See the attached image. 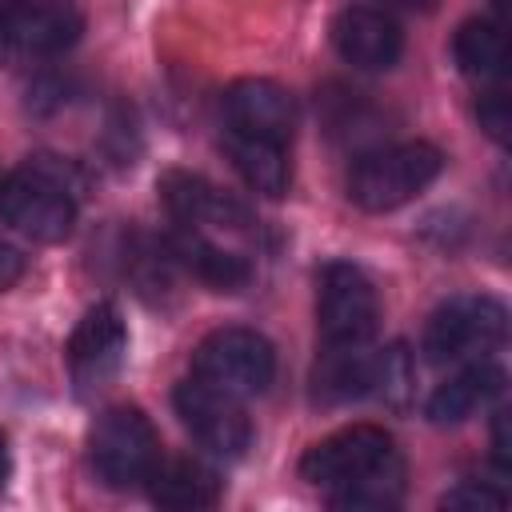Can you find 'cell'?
I'll list each match as a JSON object with an SVG mask.
<instances>
[{"label":"cell","mask_w":512,"mask_h":512,"mask_svg":"<svg viewBox=\"0 0 512 512\" xmlns=\"http://www.w3.org/2000/svg\"><path fill=\"white\" fill-rule=\"evenodd\" d=\"M300 476L324 488L328 504L344 512H384L396 508L404 492L396 440L376 424H352L312 444L300 460Z\"/></svg>","instance_id":"obj_1"},{"label":"cell","mask_w":512,"mask_h":512,"mask_svg":"<svg viewBox=\"0 0 512 512\" xmlns=\"http://www.w3.org/2000/svg\"><path fill=\"white\" fill-rule=\"evenodd\" d=\"M0 216L40 244L68 240L76 224V172L56 156H28L0 176Z\"/></svg>","instance_id":"obj_2"},{"label":"cell","mask_w":512,"mask_h":512,"mask_svg":"<svg viewBox=\"0 0 512 512\" xmlns=\"http://www.w3.org/2000/svg\"><path fill=\"white\" fill-rule=\"evenodd\" d=\"M440 168H444V156L436 144H424V140L388 144V148L364 152L352 164L348 196L364 212H392L412 196H420L440 176Z\"/></svg>","instance_id":"obj_3"},{"label":"cell","mask_w":512,"mask_h":512,"mask_svg":"<svg viewBox=\"0 0 512 512\" xmlns=\"http://www.w3.org/2000/svg\"><path fill=\"white\" fill-rule=\"evenodd\" d=\"M92 468L108 488H132L140 480H148V472L160 460V436L152 428V420L132 408V404H116L108 412H100V420L92 424Z\"/></svg>","instance_id":"obj_4"},{"label":"cell","mask_w":512,"mask_h":512,"mask_svg":"<svg viewBox=\"0 0 512 512\" xmlns=\"http://www.w3.org/2000/svg\"><path fill=\"white\" fill-rule=\"evenodd\" d=\"M192 376L232 396H260L276 376V352L256 328H216L196 344Z\"/></svg>","instance_id":"obj_5"},{"label":"cell","mask_w":512,"mask_h":512,"mask_svg":"<svg viewBox=\"0 0 512 512\" xmlns=\"http://www.w3.org/2000/svg\"><path fill=\"white\" fill-rule=\"evenodd\" d=\"M508 336V312L492 296H452L440 304L424 328V356L432 364H452L484 356Z\"/></svg>","instance_id":"obj_6"},{"label":"cell","mask_w":512,"mask_h":512,"mask_svg":"<svg viewBox=\"0 0 512 512\" xmlns=\"http://www.w3.org/2000/svg\"><path fill=\"white\" fill-rule=\"evenodd\" d=\"M84 20L72 0H0V56L32 64L76 44Z\"/></svg>","instance_id":"obj_7"},{"label":"cell","mask_w":512,"mask_h":512,"mask_svg":"<svg viewBox=\"0 0 512 512\" xmlns=\"http://www.w3.org/2000/svg\"><path fill=\"white\" fill-rule=\"evenodd\" d=\"M172 404H176L180 424L192 432V440L200 448H208L216 456H244V448L252 444V424H248L240 396L192 376V380L176 384Z\"/></svg>","instance_id":"obj_8"},{"label":"cell","mask_w":512,"mask_h":512,"mask_svg":"<svg viewBox=\"0 0 512 512\" xmlns=\"http://www.w3.org/2000/svg\"><path fill=\"white\" fill-rule=\"evenodd\" d=\"M380 320V300L372 280L356 264H328L320 272L316 296V324L324 344H368Z\"/></svg>","instance_id":"obj_9"},{"label":"cell","mask_w":512,"mask_h":512,"mask_svg":"<svg viewBox=\"0 0 512 512\" xmlns=\"http://www.w3.org/2000/svg\"><path fill=\"white\" fill-rule=\"evenodd\" d=\"M124 348H128V328L120 320V308L112 300L92 304L68 340V372L76 392L80 396L100 392L120 372Z\"/></svg>","instance_id":"obj_10"},{"label":"cell","mask_w":512,"mask_h":512,"mask_svg":"<svg viewBox=\"0 0 512 512\" xmlns=\"http://www.w3.org/2000/svg\"><path fill=\"white\" fill-rule=\"evenodd\" d=\"M224 120L228 132L288 144L296 128V100L276 80H236L224 92Z\"/></svg>","instance_id":"obj_11"},{"label":"cell","mask_w":512,"mask_h":512,"mask_svg":"<svg viewBox=\"0 0 512 512\" xmlns=\"http://www.w3.org/2000/svg\"><path fill=\"white\" fill-rule=\"evenodd\" d=\"M332 44L336 52L352 64V68H364V72H384L400 60L404 52V32L400 24L380 12V8H364V4H352L344 8L336 20H332Z\"/></svg>","instance_id":"obj_12"},{"label":"cell","mask_w":512,"mask_h":512,"mask_svg":"<svg viewBox=\"0 0 512 512\" xmlns=\"http://www.w3.org/2000/svg\"><path fill=\"white\" fill-rule=\"evenodd\" d=\"M160 200L180 228H200V224H220V220L244 224V208L196 172H180V168L164 172L160 176Z\"/></svg>","instance_id":"obj_13"},{"label":"cell","mask_w":512,"mask_h":512,"mask_svg":"<svg viewBox=\"0 0 512 512\" xmlns=\"http://www.w3.org/2000/svg\"><path fill=\"white\" fill-rule=\"evenodd\" d=\"M504 392V368L488 364V360H476L468 368H460L452 380H444L432 400H428V420L432 424H460L468 420L476 408L492 404L496 396Z\"/></svg>","instance_id":"obj_14"},{"label":"cell","mask_w":512,"mask_h":512,"mask_svg":"<svg viewBox=\"0 0 512 512\" xmlns=\"http://www.w3.org/2000/svg\"><path fill=\"white\" fill-rule=\"evenodd\" d=\"M372 364L376 352H364V344H324L312 384L316 400L324 404H348L372 392Z\"/></svg>","instance_id":"obj_15"},{"label":"cell","mask_w":512,"mask_h":512,"mask_svg":"<svg viewBox=\"0 0 512 512\" xmlns=\"http://www.w3.org/2000/svg\"><path fill=\"white\" fill-rule=\"evenodd\" d=\"M148 492L164 508H212L220 500V480L200 460H188V456L164 460L160 456L156 468L148 472Z\"/></svg>","instance_id":"obj_16"},{"label":"cell","mask_w":512,"mask_h":512,"mask_svg":"<svg viewBox=\"0 0 512 512\" xmlns=\"http://www.w3.org/2000/svg\"><path fill=\"white\" fill-rule=\"evenodd\" d=\"M172 256H176L192 276H200L204 284H212V288H220V292H236V288H244L248 276H252V268H248L244 256H236V252L212 244L200 228H176V236H172Z\"/></svg>","instance_id":"obj_17"},{"label":"cell","mask_w":512,"mask_h":512,"mask_svg":"<svg viewBox=\"0 0 512 512\" xmlns=\"http://www.w3.org/2000/svg\"><path fill=\"white\" fill-rule=\"evenodd\" d=\"M228 156H232L236 172L244 176V184L252 192H264V196H284L288 192L292 168H288V152H284L280 140L228 132Z\"/></svg>","instance_id":"obj_18"},{"label":"cell","mask_w":512,"mask_h":512,"mask_svg":"<svg viewBox=\"0 0 512 512\" xmlns=\"http://www.w3.org/2000/svg\"><path fill=\"white\" fill-rule=\"evenodd\" d=\"M456 64L472 80H500L508 68V32L504 20H468L456 32Z\"/></svg>","instance_id":"obj_19"},{"label":"cell","mask_w":512,"mask_h":512,"mask_svg":"<svg viewBox=\"0 0 512 512\" xmlns=\"http://www.w3.org/2000/svg\"><path fill=\"white\" fill-rule=\"evenodd\" d=\"M412 380H416V368H412V356H408V348H404L400 340L376 352V364H372V392H376L384 404L404 408V404H408V392H412Z\"/></svg>","instance_id":"obj_20"},{"label":"cell","mask_w":512,"mask_h":512,"mask_svg":"<svg viewBox=\"0 0 512 512\" xmlns=\"http://www.w3.org/2000/svg\"><path fill=\"white\" fill-rule=\"evenodd\" d=\"M508 496L480 484V480H460L452 492H444L440 508H452V512H484V508H504Z\"/></svg>","instance_id":"obj_21"},{"label":"cell","mask_w":512,"mask_h":512,"mask_svg":"<svg viewBox=\"0 0 512 512\" xmlns=\"http://www.w3.org/2000/svg\"><path fill=\"white\" fill-rule=\"evenodd\" d=\"M480 124H484V132L492 136V140H508V100H504V92H488L484 100H480Z\"/></svg>","instance_id":"obj_22"},{"label":"cell","mask_w":512,"mask_h":512,"mask_svg":"<svg viewBox=\"0 0 512 512\" xmlns=\"http://www.w3.org/2000/svg\"><path fill=\"white\" fill-rule=\"evenodd\" d=\"M20 276H24V256H20V248H12L8 240H0V292L12 288Z\"/></svg>","instance_id":"obj_23"},{"label":"cell","mask_w":512,"mask_h":512,"mask_svg":"<svg viewBox=\"0 0 512 512\" xmlns=\"http://www.w3.org/2000/svg\"><path fill=\"white\" fill-rule=\"evenodd\" d=\"M492 448H496V464L512 468V436H508V412H496L492 420Z\"/></svg>","instance_id":"obj_24"},{"label":"cell","mask_w":512,"mask_h":512,"mask_svg":"<svg viewBox=\"0 0 512 512\" xmlns=\"http://www.w3.org/2000/svg\"><path fill=\"white\" fill-rule=\"evenodd\" d=\"M8 468H12V460H8V440H4V432H0V484L8 480Z\"/></svg>","instance_id":"obj_25"}]
</instances>
